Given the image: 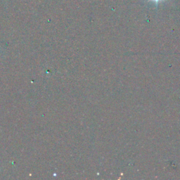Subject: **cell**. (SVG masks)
Wrapping results in <instances>:
<instances>
[{
	"label": "cell",
	"mask_w": 180,
	"mask_h": 180,
	"mask_svg": "<svg viewBox=\"0 0 180 180\" xmlns=\"http://www.w3.org/2000/svg\"><path fill=\"white\" fill-rule=\"evenodd\" d=\"M152 1H155V2H158V1H161V0H152Z\"/></svg>",
	"instance_id": "obj_1"
}]
</instances>
